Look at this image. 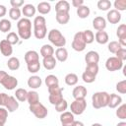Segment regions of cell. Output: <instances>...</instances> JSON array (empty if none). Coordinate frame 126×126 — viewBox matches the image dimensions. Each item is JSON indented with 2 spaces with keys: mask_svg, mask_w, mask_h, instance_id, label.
I'll list each match as a JSON object with an SVG mask.
<instances>
[{
  "mask_svg": "<svg viewBox=\"0 0 126 126\" xmlns=\"http://www.w3.org/2000/svg\"><path fill=\"white\" fill-rule=\"evenodd\" d=\"M33 34L35 38L42 39L47 33L46 21L43 16H36L33 20Z\"/></svg>",
  "mask_w": 126,
  "mask_h": 126,
  "instance_id": "1",
  "label": "cell"
},
{
  "mask_svg": "<svg viewBox=\"0 0 126 126\" xmlns=\"http://www.w3.org/2000/svg\"><path fill=\"white\" fill-rule=\"evenodd\" d=\"M18 35L22 39H29L32 36V22L28 18H22L17 24Z\"/></svg>",
  "mask_w": 126,
  "mask_h": 126,
  "instance_id": "2",
  "label": "cell"
},
{
  "mask_svg": "<svg viewBox=\"0 0 126 126\" xmlns=\"http://www.w3.org/2000/svg\"><path fill=\"white\" fill-rule=\"evenodd\" d=\"M109 100V94L106 92H96L92 96V103L95 109L107 106Z\"/></svg>",
  "mask_w": 126,
  "mask_h": 126,
  "instance_id": "3",
  "label": "cell"
},
{
  "mask_svg": "<svg viewBox=\"0 0 126 126\" xmlns=\"http://www.w3.org/2000/svg\"><path fill=\"white\" fill-rule=\"evenodd\" d=\"M48 40L56 47H64L66 44V38L57 29H52L47 34Z\"/></svg>",
  "mask_w": 126,
  "mask_h": 126,
  "instance_id": "4",
  "label": "cell"
},
{
  "mask_svg": "<svg viewBox=\"0 0 126 126\" xmlns=\"http://www.w3.org/2000/svg\"><path fill=\"white\" fill-rule=\"evenodd\" d=\"M48 93H49V96H48V99H49V102L53 105H56L57 103H59L62 99H63V91L64 89L59 87V86H55V87H51V88H48Z\"/></svg>",
  "mask_w": 126,
  "mask_h": 126,
  "instance_id": "5",
  "label": "cell"
},
{
  "mask_svg": "<svg viewBox=\"0 0 126 126\" xmlns=\"http://www.w3.org/2000/svg\"><path fill=\"white\" fill-rule=\"evenodd\" d=\"M30 111L32 113H33V115L38 118V119H43L47 116L48 114V110L47 108L41 103V102H37L34 104H31L30 105Z\"/></svg>",
  "mask_w": 126,
  "mask_h": 126,
  "instance_id": "6",
  "label": "cell"
},
{
  "mask_svg": "<svg viewBox=\"0 0 126 126\" xmlns=\"http://www.w3.org/2000/svg\"><path fill=\"white\" fill-rule=\"evenodd\" d=\"M86 108H87V101L85 98L75 99L73 102H71V105H70V110L74 115L83 114Z\"/></svg>",
  "mask_w": 126,
  "mask_h": 126,
  "instance_id": "7",
  "label": "cell"
},
{
  "mask_svg": "<svg viewBox=\"0 0 126 126\" xmlns=\"http://www.w3.org/2000/svg\"><path fill=\"white\" fill-rule=\"evenodd\" d=\"M72 48L78 52H82L85 50L87 44L84 40L83 37V32H78L75 33L74 37H73V41H72Z\"/></svg>",
  "mask_w": 126,
  "mask_h": 126,
  "instance_id": "8",
  "label": "cell"
},
{
  "mask_svg": "<svg viewBox=\"0 0 126 126\" xmlns=\"http://www.w3.org/2000/svg\"><path fill=\"white\" fill-rule=\"evenodd\" d=\"M123 67V61H121L120 59H118L115 56L109 57L107 58L106 62H105V68L110 71V72H114V71H118Z\"/></svg>",
  "mask_w": 126,
  "mask_h": 126,
  "instance_id": "9",
  "label": "cell"
},
{
  "mask_svg": "<svg viewBox=\"0 0 126 126\" xmlns=\"http://www.w3.org/2000/svg\"><path fill=\"white\" fill-rule=\"evenodd\" d=\"M75 121L74 114L70 111H64L60 115V122L62 126H73V123Z\"/></svg>",
  "mask_w": 126,
  "mask_h": 126,
  "instance_id": "10",
  "label": "cell"
},
{
  "mask_svg": "<svg viewBox=\"0 0 126 126\" xmlns=\"http://www.w3.org/2000/svg\"><path fill=\"white\" fill-rule=\"evenodd\" d=\"M1 85H2L6 90L12 91V90H14V89L18 86V79H16L14 76L8 75V76L5 78V80L1 83Z\"/></svg>",
  "mask_w": 126,
  "mask_h": 126,
  "instance_id": "11",
  "label": "cell"
},
{
  "mask_svg": "<svg viewBox=\"0 0 126 126\" xmlns=\"http://www.w3.org/2000/svg\"><path fill=\"white\" fill-rule=\"evenodd\" d=\"M106 19L110 24H118L121 21V14L115 9H111L107 12Z\"/></svg>",
  "mask_w": 126,
  "mask_h": 126,
  "instance_id": "12",
  "label": "cell"
},
{
  "mask_svg": "<svg viewBox=\"0 0 126 126\" xmlns=\"http://www.w3.org/2000/svg\"><path fill=\"white\" fill-rule=\"evenodd\" d=\"M85 61L87 63V65H89V64H97L98 61H99V54L94 50H91V51L87 52V54L85 56Z\"/></svg>",
  "mask_w": 126,
  "mask_h": 126,
  "instance_id": "13",
  "label": "cell"
},
{
  "mask_svg": "<svg viewBox=\"0 0 126 126\" xmlns=\"http://www.w3.org/2000/svg\"><path fill=\"white\" fill-rule=\"evenodd\" d=\"M87 89L84 86H77L73 89L72 92V95L75 99H81V98H85L87 95Z\"/></svg>",
  "mask_w": 126,
  "mask_h": 126,
  "instance_id": "14",
  "label": "cell"
},
{
  "mask_svg": "<svg viewBox=\"0 0 126 126\" xmlns=\"http://www.w3.org/2000/svg\"><path fill=\"white\" fill-rule=\"evenodd\" d=\"M93 27L97 32L98 31H104V29L106 28V20L103 17L97 16L93 20Z\"/></svg>",
  "mask_w": 126,
  "mask_h": 126,
  "instance_id": "15",
  "label": "cell"
},
{
  "mask_svg": "<svg viewBox=\"0 0 126 126\" xmlns=\"http://www.w3.org/2000/svg\"><path fill=\"white\" fill-rule=\"evenodd\" d=\"M0 52L2 53V55L7 57L12 55L13 53V47L6 39H3L0 41Z\"/></svg>",
  "mask_w": 126,
  "mask_h": 126,
  "instance_id": "16",
  "label": "cell"
},
{
  "mask_svg": "<svg viewBox=\"0 0 126 126\" xmlns=\"http://www.w3.org/2000/svg\"><path fill=\"white\" fill-rule=\"evenodd\" d=\"M122 103V97L119 94H109V100L107 106L110 108H116Z\"/></svg>",
  "mask_w": 126,
  "mask_h": 126,
  "instance_id": "17",
  "label": "cell"
},
{
  "mask_svg": "<svg viewBox=\"0 0 126 126\" xmlns=\"http://www.w3.org/2000/svg\"><path fill=\"white\" fill-rule=\"evenodd\" d=\"M5 108L8 110V112H14L15 110H17L19 108V102L16 99V97H14L12 95H9V97L7 99V102L5 104Z\"/></svg>",
  "mask_w": 126,
  "mask_h": 126,
  "instance_id": "18",
  "label": "cell"
},
{
  "mask_svg": "<svg viewBox=\"0 0 126 126\" xmlns=\"http://www.w3.org/2000/svg\"><path fill=\"white\" fill-rule=\"evenodd\" d=\"M55 11H56V13H69V11H70L69 2H67L65 0L58 1L55 5Z\"/></svg>",
  "mask_w": 126,
  "mask_h": 126,
  "instance_id": "19",
  "label": "cell"
},
{
  "mask_svg": "<svg viewBox=\"0 0 126 126\" xmlns=\"http://www.w3.org/2000/svg\"><path fill=\"white\" fill-rule=\"evenodd\" d=\"M42 84V81L40 79L39 76H36V75H33V76H31L29 79H28V86L31 88V89H38Z\"/></svg>",
  "mask_w": 126,
  "mask_h": 126,
  "instance_id": "20",
  "label": "cell"
},
{
  "mask_svg": "<svg viewBox=\"0 0 126 126\" xmlns=\"http://www.w3.org/2000/svg\"><path fill=\"white\" fill-rule=\"evenodd\" d=\"M35 12H36V8L32 4H26V5H24V7L22 9L23 15L28 19L31 17H33L35 15Z\"/></svg>",
  "mask_w": 126,
  "mask_h": 126,
  "instance_id": "21",
  "label": "cell"
},
{
  "mask_svg": "<svg viewBox=\"0 0 126 126\" xmlns=\"http://www.w3.org/2000/svg\"><path fill=\"white\" fill-rule=\"evenodd\" d=\"M25 61L27 64L39 61V54L35 50H29L25 54Z\"/></svg>",
  "mask_w": 126,
  "mask_h": 126,
  "instance_id": "22",
  "label": "cell"
},
{
  "mask_svg": "<svg viewBox=\"0 0 126 126\" xmlns=\"http://www.w3.org/2000/svg\"><path fill=\"white\" fill-rule=\"evenodd\" d=\"M94 38L96 40L97 43L99 44H105L108 42V39H109V36H108V33L104 31H98L95 32V35H94Z\"/></svg>",
  "mask_w": 126,
  "mask_h": 126,
  "instance_id": "23",
  "label": "cell"
},
{
  "mask_svg": "<svg viewBox=\"0 0 126 126\" xmlns=\"http://www.w3.org/2000/svg\"><path fill=\"white\" fill-rule=\"evenodd\" d=\"M56 59L54 56H49V57H44L42 59V65L46 70H52L56 67Z\"/></svg>",
  "mask_w": 126,
  "mask_h": 126,
  "instance_id": "24",
  "label": "cell"
},
{
  "mask_svg": "<svg viewBox=\"0 0 126 126\" xmlns=\"http://www.w3.org/2000/svg\"><path fill=\"white\" fill-rule=\"evenodd\" d=\"M68 58V51L65 47H59L55 51V59L60 62H65Z\"/></svg>",
  "mask_w": 126,
  "mask_h": 126,
  "instance_id": "25",
  "label": "cell"
},
{
  "mask_svg": "<svg viewBox=\"0 0 126 126\" xmlns=\"http://www.w3.org/2000/svg\"><path fill=\"white\" fill-rule=\"evenodd\" d=\"M54 54V48L52 47V45L50 44H44L41 46L40 48V55L44 58V57H49V56H53Z\"/></svg>",
  "mask_w": 126,
  "mask_h": 126,
  "instance_id": "26",
  "label": "cell"
},
{
  "mask_svg": "<svg viewBox=\"0 0 126 126\" xmlns=\"http://www.w3.org/2000/svg\"><path fill=\"white\" fill-rule=\"evenodd\" d=\"M36 10L38 11L39 14L41 15H46L50 12L51 10V6L48 2H39L37 4V7H36Z\"/></svg>",
  "mask_w": 126,
  "mask_h": 126,
  "instance_id": "27",
  "label": "cell"
},
{
  "mask_svg": "<svg viewBox=\"0 0 126 126\" xmlns=\"http://www.w3.org/2000/svg\"><path fill=\"white\" fill-rule=\"evenodd\" d=\"M27 101L29 102L30 105L39 102V95H38L37 92H35V91H30V92H28Z\"/></svg>",
  "mask_w": 126,
  "mask_h": 126,
  "instance_id": "28",
  "label": "cell"
},
{
  "mask_svg": "<svg viewBox=\"0 0 126 126\" xmlns=\"http://www.w3.org/2000/svg\"><path fill=\"white\" fill-rule=\"evenodd\" d=\"M90 13H91V10H90V8H89L88 6H86V5H83V6L79 7V8H77V15H78V17L81 18V19H86V18H88V17L90 16Z\"/></svg>",
  "mask_w": 126,
  "mask_h": 126,
  "instance_id": "29",
  "label": "cell"
},
{
  "mask_svg": "<svg viewBox=\"0 0 126 126\" xmlns=\"http://www.w3.org/2000/svg\"><path fill=\"white\" fill-rule=\"evenodd\" d=\"M7 66L10 70L16 71L20 68V60L17 57H10L7 61Z\"/></svg>",
  "mask_w": 126,
  "mask_h": 126,
  "instance_id": "30",
  "label": "cell"
},
{
  "mask_svg": "<svg viewBox=\"0 0 126 126\" xmlns=\"http://www.w3.org/2000/svg\"><path fill=\"white\" fill-rule=\"evenodd\" d=\"M15 96H16V99L18 101H21V102L26 101L27 96H28V92L23 88H19L15 92Z\"/></svg>",
  "mask_w": 126,
  "mask_h": 126,
  "instance_id": "31",
  "label": "cell"
},
{
  "mask_svg": "<svg viewBox=\"0 0 126 126\" xmlns=\"http://www.w3.org/2000/svg\"><path fill=\"white\" fill-rule=\"evenodd\" d=\"M64 81H65L66 85H68V86H75V85H77L79 79L75 73H69L65 76Z\"/></svg>",
  "mask_w": 126,
  "mask_h": 126,
  "instance_id": "32",
  "label": "cell"
},
{
  "mask_svg": "<svg viewBox=\"0 0 126 126\" xmlns=\"http://www.w3.org/2000/svg\"><path fill=\"white\" fill-rule=\"evenodd\" d=\"M45 85L47 86V89L51 87L59 86V80L55 75H48L45 78Z\"/></svg>",
  "mask_w": 126,
  "mask_h": 126,
  "instance_id": "33",
  "label": "cell"
},
{
  "mask_svg": "<svg viewBox=\"0 0 126 126\" xmlns=\"http://www.w3.org/2000/svg\"><path fill=\"white\" fill-rule=\"evenodd\" d=\"M70 20L69 13H56V21L60 25H66Z\"/></svg>",
  "mask_w": 126,
  "mask_h": 126,
  "instance_id": "34",
  "label": "cell"
},
{
  "mask_svg": "<svg viewBox=\"0 0 126 126\" xmlns=\"http://www.w3.org/2000/svg\"><path fill=\"white\" fill-rule=\"evenodd\" d=\"M116 116L121 119V120H125L126 119V104L125 103H121L117 109H116V112H115Z\"/></svg>",
  "mask_w": 126,
  "mask_h": 126,
  "instance_id": "35",
  "label": "cell"
},
{
  "mask_svg": "<svg viewBox=\"0 0 126 126\" xmlns=\"http://www.w3.org/2000/svg\"><path fill=\"white\" fill-rule=\"evenodd\" d=\"M82 32H83V37H84L86 44H90L94 40V34L91 30H86Z\"/></svg>",
  "mask_w": 126,
  "mask_h": 126,
  "instance_id": "36",
  "label": "cell"
},
{
  "mask_svg": "<svg viewBox=\"0 0 126 126\" xmlns=\"http://www.w3.org/2000/svg\"><path fill=\"white\" fill-rule=\"evenodd\" d=\"M11 28H12V24H11V22L9 20L2 19L0 21V32H10Z\"/></svg>",
  "mask_w": 126,
  "mask_h": 126,
  "instance_id": "37",
  "label": "cell"
},
{
  "mask_svg": "<svg viewBox=\"0 0 126 126\" xmlns=\"http://www.w3.org/2000/svg\"><path fill=\"white\" fill-rule=\"evenodd\" d=\"M19 35L18 33L14 32H8L7 36H6V40L11 44V45H14V44H17L19 42Z\"/></svg>",
  "mask_w": 126,
  "mask_h": 126,
  "instance_id": "38",
  "label": "cell"
},
{
  "mask_svg": "<svg viewBox=\"0 0 126 126\" xmlns=\"http://www.w3.org/2000/svg\"><path fill=\"white\" fill-rule=\"evenodd\" d=\"M22 15V11L19 8H11L9 10V17L14 21H19Z\"/></svg>",
  "mask_w": 126,
  "mask_h": 126,
  "instance_id": "39",
  "label": "cell"
},
{
  "mask_svg": "<svg viewBox=\"0 0 126 126\" xmlns=\"http://www.w3.org/2000/svg\"><path fill=\"white\" fill-rule=\"evenodd\" d=\"M27 68H28V71L30 73H37L40 69V62L39 61H36V62H32V63H29L27 64Z\"/></svg>",
  "mask_w": 126,
  "mask_h": 126,
  "instance_id": "40",
  "label": "cell"
},
{
  "mask_svg": "<svg viewBox=\"0 0 126 126\" xmlns=\"http://www.w3.org/2000/svg\"><path fill=\"white\" fill-rule=\"evenodd\" d=\"M107 48H108V51H109V52H111V53L115 54V53H116L120 48H122V46L120 45V43H119L118 41L113 40V41H110V42L108 43Z\"/></svg>",
  "mask_w": 126,
  "mask_h": 126,
  "instance_id": "41",
  "label": "cell"
},
{
  "mask_svg": "<svg viewBox=\"0 0 126 126\" xmlns=\"http://www.w3.org/2000/svg\"><path fill=\"white\" fill-rule=\"evenodd\" d=\"M111 2L109 0H99L97 2V8L101 11H107L111 8Z\"/></svg>",
  "mask_w": 126,
  "mask_h": 126,
  "instance_id": "42",
  "label": "cell"
},
{
  "mask_svg": "<svg viewBox=\"0 0 126 126\" xmlns=\"http://www.w3.org/2000/svg\"><path fill=\"white\" fill-rule=\"evenodd\" d=\"M116 35L118 36V39L126 38V25L125 24H121L120 26H118L116 30Z\"/></svg>",
  "mask_w": 126,
  "mask_h": 126,
  "instance_id": "43",
  "label": "cell"
},
{
  "mask_svg": "<svg viewBox=\"0 0 126 126\" xmlns=\"http://www.w3.org/2000/svg\"><path fill=\"white\" fill-rule=\"evenodd\" d=\"M85 72L96 77V75L98 73V65L97 64H89V65H87Z\"/></svg>",
  "mask_w": 126,
  "mask_h": 126,
  "instance_id": "44",
  "label": "cell"
},
{
  "mask_svg": "<svg viewBox=\"0 0 126 126\" xmlns=\"http://www.w3.org/2000/svg\"><path fill=\"white\" fill-rule=\"evenodd\" d=\"M113 5H114L115 10H117L118 12L126 10V0H115Z\"/></svg>",
  "mask_w": 126,
  "mask_h": 126,
  "instance_id": "45",
  "label": "cell"
},
{
  "mask_svg": "<svg viewBox=\"0 0 126 126\" xmlns=\"http://www.w3.org/2000/svg\"><path fill=\"white\" fill-rule=\"evenodd\" d=\"M67 107H68V102H67V100L66 99H62L59 103H57L56 105H55V109H56V111L57 112H64L66 109H67Z\"/></svg>",
  "mask_w": 126,
  "mask_h": 126,
  "instance_id": "46",
  "label": "cell"
},
{
  "mask_svg": "<svg viewBox=\"0 0 126 126\" xmlns=\"http://www.w3.org/2000/svg\"><path fill=\"white\" fill-rule=\"evenodd\" d=\"M82 79H83V81L85 83L91 84V83H94L95 81V76H93V75H91V74H89L87 72H84L82 74Z\"/></svg>",
  "mask_w": 126,
  "mask_h": 126,
  "instance_id": "47",
  "label": "cell"
},
{
  "mask_svg": "<svg viewBox=\"0 0 126 126\" xmlns=\"http://www.w3.org/2000/svg\"><path fill=\"white\" fill-rule=\"evenodd\" d=\"M116 91L120 94H126V80H122L116 84Z\"/></svg>",
  "mask_w": 126,
  "mask_h": 126,
  "instance_id": "48",
  "label": "cell"
},
{
  "mask_svg": "<svg viewBox=\"0 0 126 126\" xmlns=\"http://www.w3.org/2000/svg\"><path fill=\"white\" fill-rule=\"evenodd\" d=\"M7 118H8V110L5 107L0 106V121L6 123Z\"/></svg>",
  "mask_w": 126,
  "mask_h": 126,
  "instance_id": "49",
  "label": "cell"
},
{
  "mask_svg": "<svg viewBox=\"0 0 126 126\" xmlns=\"http://www.w3.org/2000/svg\"><path fill=\"white\" fill-rule=\"evenodd\" d=\"M115 57H117L118 59H120L121 61H124V60H126V49L124 48V47H122V48H120L116 53H115Z\"/></svg>",
  "mask_w": 126,
  "mask_h": 126,
  "instance_id": "50",
  "label": "cell"
},
{
  "mask_svg": "<svg viewBox=\"0 0 126 126\" xmlns=\"http://www.w3.org/2000/svg\"><path fill=\"white\" fill-rule=\"evenodd\" d=\"M8 97H9V95L6 94L5 93H0V106L5 107V104L7 102Z\"/></svg>",
  "mask_w": 126,
  "mask_h": 126,
  "instance_id": "51",
  "label": "cell"
},
{
  "mask_svg": "<svg viewBox=\"0 0 126 126\" xmlns=\"http://www.w3.org/2000/svg\"><path fill=\"white\" fill-rule=\"evenodd\" d=\"M10 4L12 8H20L21 6L24 5V0H11Z\"/></svg>",
  "mask_w": 126,
  "mask_h": 126,
  "instance_id": "52",
  "label": "cell"
},
{
  "mask_svg": "<svg viewBox=\"0 0 126 126\" xmlns=\"http://www.w3.org/2000/svg\"><path fill=\"white\" fill-rule=\"evenodd\" d=\"M72 5L75 8H79V7H81V6L84 5V1L83 0H73L72 1Z\"/></svg>",
  "mask_w": 126,
  "mask_h": 126,
  "instance_id": "53",
  "label": "cell"
},
{
  "mask_svg": "<svg viewBox=\"0 0 126 126\" xmlns=\"http://www.w3.org/2000/svg\"><path fill=\"white\" fill-rule=\"evenodd\" d=\"M6 13H7V8L4 5H1L0 4V18L4 17L6 15Z\"/></svg>",
  "mask_w": 126,
  "mask_h": 126,
  "instance_id": "54",
  "label": "cell"
},
{
  "mask_svg": "<svg viewBox=\"0 0 126 126\" xmlns=\"http://www.w3.org/2000/svg\"><path fill=\"white\" fill-rule=\"evenodd\" d=\"M9 74L7 73V72H5V71H3V70H0V84L5 80V78L8 76Z\"/></svg>",
  "mask_w": 126,
  "mask_h": 126,
  "instance_id": "55",
  "label": "cell"
},
{
  "mask_svg": "<svg viewBox=\"0 0 126 126\" xmlns=\"http://www.w3.org/2000/svg\"><path fill=\"white\" fill-rule=\"evenodd\" d=\"M73 126H85L84 125V123L82 122V121H74V123H73Z\"/></svg>",
  "mask_w": 126,
  "mask_h": 126,
  "instance_id": "56",
  "label": "cell"
},
{
  "mask_svg": "<svg viewBox=\"0 0 126 126\" xmlns=\"http://www.w3.org/2000/svg\"><path fill=\"white\" fill-rule=\"evenodd\" d=\"M116 126H126V122H125V121H121V122H119Z\"/></svg>",
  "mask_w": 126,
  "mask_h": 126,
  "instance_id": "57",
  "label": "cell"
},
{
  "mask_svg": "<svg viewBox=\"0 0 126 126\" xmlns=\"http://www.w3.org/2000/svg\"><path fill=\"white\" fill-rule=\"evenodd\" d=\"M91 126H102V125L99 124V123H94V124H92Z\"/></svg>",
  "mask_w": 126,
  "mask_h": 126,
  "instance_id": "58",
  "label": "cell"
},
{
  "mask_svg": "<svg viewBox=\"0 0 126 126\" xmlns=\"http://www.w3.org/2000/svg\"><path fill=\"white\" fill-rule=\"evenodd\" d=\"M4 125H5V123H3V122L0 121V126H4Z\"/></svg>",
  "mask_w": 126,
  "mask_h": 126,
  "instance_id": "59",
  "label": "cell"
}]
</instances>
